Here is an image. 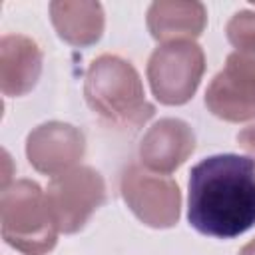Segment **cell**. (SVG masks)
<instances>
[{
	"label": "cell",
	"instance_id": "1",
	"mask_svg": "<svg viewBox=\"0 0 255 255\" xmlns=\"http://www.w3.org/2000/svg\"><path fill=\"white\" fill-rule=\"evenodd\" d=\"M187 187V219L195 231L231 239L255 225V163L249 157H205L191 167Z\"/></svg>",
	"mask_w": 255,
	"mask_h": 255
},
{
	"label": "cell",
	"instance_id": "2",
	"mask_svg": "<svg viewBox=\"0 0 255 255\" xmlns=\"http://www.w3.org/2000/svg\"><path fill=\"white\" fill-rule=\"evenodd\" d=\"M84 96L88 106L106 122L118 128L145 124L155 108L145 100L137 70L124 58L102 54L86 70Z\"/></svg>",
	"mask_w": 255,
	"mask_h": 255
},
{
	"label": "cell",
	"instance_id": "3",
	"mask_svg": "<svg viewBox=\"0 0 255 255\" xmlns=\"http://www.w3.org/2000/svg\"><path fill=\"white\" fill-rule=\"evenodd\" d=\"M0 223L4 241L24 255H46L56 247L58 227L46 191L36 181L16 179L2 185Z\"/></svg>",
	"mask_w": 255,
	"mask_h": 255
},
{
	"label": "cell",
	"instance_id": "4",
	"mask_svg": "<svg viewBox=\"0 0 255 255\" xmlns=\"http://www.w3.org/2000/svg\"><path fill=\"white\" fill-rule=\"evenodd\" d=\"M205 54L199 44L169 42L153 50L147 62V80L155 100L165 106L189 102L203 78Z\"/></svg>",
	"mask_w": 255,
	"mask_h": 255
},
{
	"label": "cell",
	"instance_id": "5",
	"mask_svg": "<svg viewBox=\"0 0 255 255\" xmlns=\"http://www.w3.org/2000/svg\"><path fill=\"white\" fill-rule=\"evenodd\" d=\"M46 201L58 231L66 235L78 233L106 201L104 177L90 165H76L52 177Z\"/></svg>",
	"mask_w": 255,
	"mask_h": 255
},
{
	"label": "cell",
	"instance_id": "6",
	"mask_svg": "<svg viewBox=\"0 0 255 255\" xmlns=\"http://www.w3.org/2000/svg\"><path fill=\"white\" fill-rule=\"evenodd\" d=\"M120 191L133 215L155 229L173 227L181 211V193L171 177L131 163L124 169Z\"/></svg>",
	"mask_w": 255,
	"mask_h": 255
},
{
	"label": "cell",
	"instance_id": "7",
	"mask_svg": "<svg viewBox=\"0 0 255 255\" xmlns=\"http://www.w3.org/2000/svg\"><path fill=\"white\" fill-rule=\"evenodd\" d=\"M207 110L225 122L255 120V56L231 52L205 92Z\"/></svg>",
	"mask_w": 255,
	"mask_h": 255
},
{
	"label": "cell",
	"instance_id": "8",
	"mask_svg": "<svg viewBox=\"0 0 255 255\" xmlns=\"http://www.w3.org/2000/svg\"><path fill=\"white\" fill-rule=\"evenodd\" d=\"M86 137L82 129L64 122H46L26 137V157L30 165L46 175H60L84 157Z\"/></svg>",
	"mask_w": 255,
	"mask_h": 255
},
{
	"label": "cell",
	"instance_id": "9",
	"mask_svg": "<svg viewBox=\"0 0 255 255\" xmlns=\"http://www.w3.org/2000/svg\"><path fill=\"white\" fill-rule=\"evenodd\" d=\"M195 149V133L191 126L177 118L155 122L139 141V161L155 173L175 171Z\"/></svg>",
	"mask_w": 255,
	"mask_h": 255
},
{
	"label": "cell",
	"instance_id": "10",
	"mask_svg": "<svg viewBox=\"0 0 255 255\" xmlns=\"http://www.w3.org/2000/svg\"><path fill=\"white\" fill-rule=\"evenodd\" d=\"M42 74L40 46L22 34H6L0 40V88L4 96L28 94Z\"/></svg>",
	"mask_w": 255,
	"mask_h": 255
},
{
	"label": "cell",
	"instance_id": "11",
	"mask_svg": "<svg viewBox=\"0 0 255 255\" xmlns=\"http://www.w3.org/2000/svg\"><path fill=\"white\" fill-rule=\"evenodd\" d=\"M207 24V10L195 0H157L147 10V28L161 42H185L201 36Z\"/></svg>",
	"mask_w": 255,
	"mask_h": 255
},
{
	"label": "cell",
	"instance_id": "12",
	"mask_svg": "<svg viewBox=\"0 0 255 255\" xmlns=\"http://www.w3.org/2000/svg\"><path fill=\"white\" fill-rule=\"evenodd\" d=\"M52 24L58 36L72 46H92L104 32V8L100 2L56 0L50 4Z\"/></svg>",
	"mask_w": 255,
	"mask_h": 255
},
{
	"label": "cell",
	"instance_id": "13",
	"mask_svg": "<svg viewBox=\"0 0 255 255\" xmlns=\"http://www.w3.org/2000/svg\"><path fill=\"white\" fill-rule=\"evenodd\" d=\"M225 32L235 52L255 56V12L253 10L235 12L227 22Z\"/></svg>",
	"mask_w": 255,
	"mask_h": 255
},
{
	"label": "cell",
	"instance_id": "14",
	"mask_svg": "<svg viewBox=\"0 0 255 255\" xmlns=\"http://www.w3.org/2000/svg\"><path fill=\"white\" fill-rule=\"evenodd\" d=\"M237 143H239L241 149H245L249 153V159L255 163V124L243 128L237 133Z\"/></svg>",
	"mask_w": 255,
	"mask_h": 255
},
{
	"label": "cell",
	"instance_id": "15",
	"mask_svg": "<svg viewBox=\"0 0 255 255\" xmlns=\"http://www.w3.org/2000/svg\"><path fill=\"white\" fill-rule=\"evenodd\" d=\"M239 255H255V237H253L249 243H245V245L241 247Z\"/></svg>",
	"mask_w": 255,
	"mask_h": 255
}]
</instances>
